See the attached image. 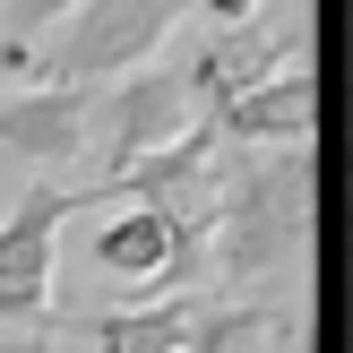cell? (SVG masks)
<instances>
[{
  "instance_id": "6da1fadb",
  "label": "cell",
  "mask_w": 353,
  "mask_h": 353,
  "mask_svg": "<svg viewBox=\"0 0 353 353\" xmlns=\"http://www.w3.org/2000/svg\"><path fill=\"white\" fill-rule=\"evenodd\" d=\"M190 0H78L52 34L9 43L0 34V69L26 86H112L130 69H147L164 52V34L181 26Z\"/></svg>"
},
{
  "instance_id": "7a4b0ae2",
  "label": "cell",
  "mask_w": 353,
  "mask_h": 353,
  "mask_svg": "<svg viewBox=\"0 0 353 353\" xmlns=\"http://www.w3.org/2000/svg\"><path fill=\"white\" fill-rule=\"evenodd\" d=\"M95 207V190L69 181H26L17 207L0 216V327L9 336H43L61 327V302H52V259H61V224Z\"/></svg>"
},
{
  "instance_id": "3957f363",
  "label": "cell",
  "mask_w": 353,
  "mask_h": 353,
  "mask_svg": "<svg viewBox=\"0 0 353 353\" xmlns=\"http://www.w3.org/2000/svg\"><path fill=\"white\" fill-rule=\"evenodd\" d=\"M207 216L310 241L319 233V138H302V147H224L216 138V207Z\"/></svg>"
},
{
  "instance_id": "277c9868",
  "label": "cell",
  "mask_w": 353,
  "mask_h": 353,
  "mask_svg": "<svg viewBox=\"0 0 353 353\" xmlns=\"http://www.w3.org/2000/svg\"><path fill=\"white\" fill-rule=\"evenodd\" d=\"M190 121H199V103H190V86H181L172 61H147V69H130V78L95 86V155H103V181H112L121 164H138V155L172 147Z\"/></svg>"
},
{
  "instance_id": "5b68a950",
  "label": "cell",
  "mask_w": 353,
  "mask_h": 353,
  "mask_svg": "<svg viewBox=\"0 0 353 353\" xmlns=\"http://www.w3.org/2000/svg\"><path fill=\"white\" fill-rule=\"evenodd\" d=\"M293 61H302L293 26H276V17H241V26H207V43H190V61H172V69H181L190 103H199V121H207L216 103H233L241 86L276 78V69H293Z\"/></svg>"
},
{
  "instance_id": "8992f818",
  "label": "cell",
  "mask_w": 353,
  "mask_h": 353,
  "mask_svg": "<svg viewBox=\"0 0 353 353\" xmlns=\"http://www.w3.org/2000/svg\"><path fill=\"white\" fill-rule=\"evenodd\" d=\"M95 199H130V207H164V216H207L216 207V121H190L172 147L121 164Z\"/></svg>"
},
{
  "instance_id": "52a82bcc",
  "label": "cell",
  "mask_w": 353,
  "mask_h": 353,
  "mask_svg": "<svg viewBox=\"0 0 353 353\" xmlns=\"http://www.w3.org/2000/svg\"><path fill=\"white\" fill-rule=\"evenodd\" d=\"M0 155H17V164L95 155V86H17L0 103Z\"/></svg>"
},
{
  "instance_id": "ba28073f",
  "label": "cell",
  "mask_w": 353,
  "mask_h": 353,
  "mask_svg": "<svg viewBox=\"0 0 353 353\" xmlns=\"http://www.w3.org/2000/svg\"><path fill=\"white\" fill-rule=\"evenodd\" d=\"M207 121H216L224 147H302V138H319V69L293 61L276 78L241 86L233 103H216Z\"/></svg>"
},
{
  "instance_id": "9c48e42d",
  "label": "cell",
  "mask_w": 353,
  "mask_h": 353,
  "mask_svg": "<svg viewBox=\"0 0 353 353\" xmlns=\"http://www.w3.org/2000/svg\"><path fill=\"white\" fill-rule=\"evenodd\" d=\"M207 293H172V302H130V310H95V319H69L52 336H78L86 353H181L190 345V319H199Z\"/></svg>"
},
{
  "instance_id": "30bf717a",
  "label": "cell",
  "mask_w": 353,
  "mask_h": 353,
  "mask_svg": "<svg viewBox=\"0 0 353 353\" xmlns=\"http://www.w3.org/2000/svg\"><path fill=\"white\" fill-rule=\"evenodd\" d=\"M285 345H302V336H293V310H276V302H216L207 293L199 319H190V353H285Z\"/></svg>"
},
{
  "instance_id": "8fae6325",
  "label": "cell",
  "mask_w": 353,
  "mask_h": 353,
  "mask_svg": "<svg viewBox=\"0 0 353 353\" xmlns=\"http://www.w3.org/2000/svg\"><path fill=\"white\" fill-rule=\"evenodd\" d=\"M69 9H78V0H0V34H9V43H34V34H52Z\"/></svg>"
},
{
  "instance_id": "7c38bea8",
  "label": "cell",
  "mask_w": 353,
  "mask_h": 353,
  "mask_svg": "<svg viewBox=\"0 0 353 353\" xmlns=\"http://www.w3.org/2000/svg\"><path fill=\"white\" fill-rule=\"evenodd\" d=\"M207 26H241V17H268V0H190Z\"/></svg>"
},
{
  "instance_id": "4fadbf2b",
  "label": "cell",
  "mask_w": 353,
  "mask_h": 353,
  "mask_svg": "<svg viewBox=\"0 0 353 353\" xmlns=\"http://www.w3.org/2000/svg\"><path fill=\"white\" fill-rule=\"evenodd\" d=\"M0 353H52L43 336H0Z\"/></svg>"
},
{
  "instance_id": "5bb4252c",
  "label": "cell",
  "mask_w": 353,
  "mask_h": 353,
  "mask_svg": "<svg viewBox=\"0 0 353 353\" xmlns=\"http://www.w3.org/2000/svg\"><path fill=\"white\" fill-rule=\"evenodd\" d=\"M285 353H302V345H285Z\"/></svg>"
},
{
  "instance_id": "9a60e30c",
  "label": "cell",
  "mask_w": 353,
  "mask_h": 353,
  "mask_svg": "<svg viewBox=\"0 0 353 353\" xmlns=\"http://www.w3.org/2000/svg\"><path fill=\"white\" fill-rule=\"evenodd\" d=\"M181 353H190V345H181Z\"/></svg>"
}]
</instances>
